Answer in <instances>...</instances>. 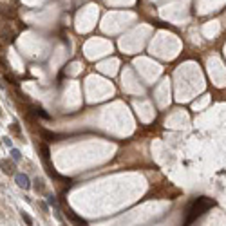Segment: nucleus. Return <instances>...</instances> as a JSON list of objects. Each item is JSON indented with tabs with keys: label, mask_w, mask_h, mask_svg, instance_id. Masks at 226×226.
I'll use <instances>...</instances> for the list:
<instances>
[{
	"label": "nucleus",
	"mask_w": 226,
	"mask_h": 226,
	"mask_svg": "<svg viewBox=\"0 0 226 226\" xmlns=\"http://www.w3.org/2000/svg\"><path fill=\"white\" fill-rule=\"evenodd\" d=\"M38 205H40V208H42V212H43V213H47V212H49V206H47V203H43V201H40Z\"/></svg>",
	"instance_id": "obj_7"
},
{
	"label": "nucleus",
	"mask_w": 226,
	"mask_h": 226,
	"mask_svg": "<svg viewBox=\"0 0 226 226\" xmlns=\"http://www.w3.org/2000/svg\"><path fill=\"white\" fill-rule=\"evenodd\" d=\"M2 139H4L6 146H13V141H11V138H9V136H6V138H2Z\"/></svg>",
	"instance_id": "obj_8"
},
{
	"label": "nucleus",
	"mask_w": 226,
	"mask_h": 226,
	"mask_svg": "<svg viewBox=\"0 0 226 226\" xmlns=\"http://www.w3.org/2000/svg\"><path fill=\"white\" fill-rule=\"evenodd\" d=\"M11 157H13V161H20L22 159V152L18 148H11Z\"/></svg>",
	"instance_id": "obj_3"
},
{
	"label": "nucleus",
	"mask_w": 226,
	"mask_h": 226,
	"mask_svg": "<svg viewBox=\"0 0 226 226\" xmlns=\"http://www.w3.org/2000/svg\"><path fill=\"white\" fill-rule=\"evenodd\" d=\"M0 166H2V172L7 174V176L15 172V163L9 161V159H2V161H0Z\"/></svg>",
	"instance_id": "obj_2"
},
{
	"label": "nucleus",
	"mask_w": 226,
	"mask_h": 226,
	"mask_svg": "<svg viewBox=\"0 0 226 226\" xmlns=\"http://www.w3.org/2000/svg\"><path fill=\"white\" fill-rule=\"evenodd\" d=\"M47 205H51V206H54V208H58L56 197H54V195H47Z\"/></svg>",
	"instance_id": "obj_5"
},
{
	"label": "nucleus",
	"mask_w": 226,
	"mask_h": 226,
	"mask_svg": "<svg viewBox=\"0 0 226 226\" xmlns=\"http://www.w3.org/2000/svg\"><path fill=\"white\" fill-rule=\"evenodd\" d=\"M0 116H2V109H0Z\"/></svg>",
	"instance_id": "obj_10"
},
{
	"label": "nucleus",
	"mask_w": 226,
	"mask_h": 226,
	"mask_svg": "<svg viewBox=\"0 0 226 226\" xmlns=\"http://www.w3.org/2000/svg\"><path fill=\"white\" fill-rule=\"evenodd\" d=\"M22 219L25 221V224H27V226H33V219H31V217H29L25 212H22Z\"/></svg>",
	"instance_id": "obj_6"
},
{
	"label": "nucleus",
	"mask_w": 226,
	"mask_h": 226,
	"mask_svg": "<svg viewBox=\"0 0 226 226\" xmlns=\"http://www.w3.org/2000/svg\"><path fill=\"white\" fill-rule=\"evenodd\" d=\"M35 190H36V192H43V181L38 179V177L35 179Z\"/></svg>",
	"instance_id": "obj_4"
},
{
	"label": "nucleus",
	"mask_w": 226,
	"mask_h": 226,
	"mask_svg": "<svg viewBox=\"0 0 226 226\" xmlns=\"http://www.w3.org/2000/svg\"><path fill=\"white\" fill-rule=\"evenodd\" d=\"M15 181H17V185L24 188V190H29L31 188V181H29V177H27V174H17L15 176Z\"/></svg>",
	"instance_id": "obj_1"
},
{
	"label": "nucleus",
	"mask_w": 226,
	"mask_h": 226,
	"mask_svg": "<svg viewBox=\"0 0 226 226\" xmlns=\"http://www.w3.org/2000/svg\"><path fill=\"white\" fill-rule=\"evenodd\" d=\"M13 130H15V134H20V128H18V123H13Z\"/></svg>",
	"instance_id": "obj_9"
}]
</instances>
